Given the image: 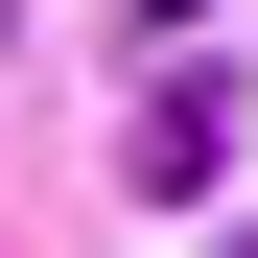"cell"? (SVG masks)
<instances>
[{"label":"cell","mask_w":258,"mask_h":258,"mask_svg":"<svg viewBox=\"0 0 258 258\" xmlns=\"http://www.w3.org/2000/svg\"><path fill=\"white\" fill-rule=\"evenodd\" d=\"M141 188H164V211L235 188V71H164V94H141Z\"/></svg>","instance_id":"6da1fadb"},{"label":"cell","mask_w":258,"mask_h":258,"mask_svg":"<svg viewBox=\"0 0 258 258\" xmlns=\"http://www.w3.org/2000/svg\"><path fill=\"white\" fill-rule=\"evenodd\" d=\"M0 47H24V0H0Z\"/></svg>","instance_id":"7a4b0ae2"},{"label":"cell","mask_w":258,"mask_h":258,"mask_svg":"<svg viewBox=\"0 0 258 258\" xmlns=\"http://www.w3.org/2000/svg\"><path fill=\"white\" fill-rule=\"evenodd\" d=\"M235 258H258V235H235Z\"/></svg>","instance_id":"3957f363"}]
</instances>
